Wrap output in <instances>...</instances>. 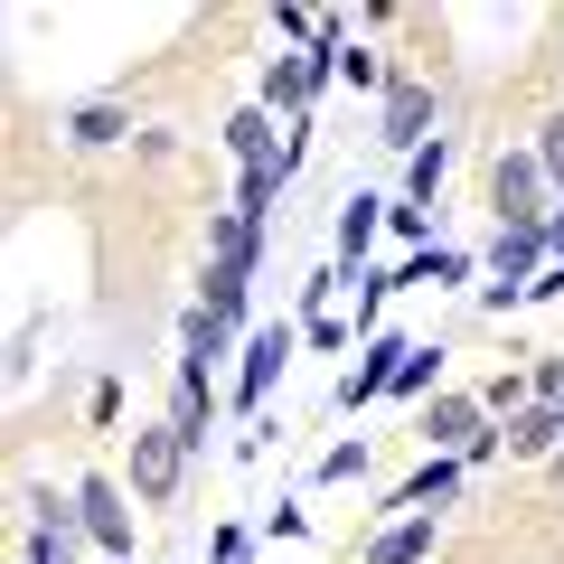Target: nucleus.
<instances>
[{"instance_id":"nucleus-11","label":"nucleus","mask_w":564,"mask_h":564,"mask_svg":"<svg viewBox=\"0 0 564 564\" xmlns=\"http://www.w3.org/2000/svg\"><path fill=\"white\" fill-rule=\"evenodd\" d=\"M433 545H443L433 518H386V527L358 536V564H433Z\"/></svg>"},{"instance_id":"nucleus-1","label":"nucleus","mask_w":564,"mask_h":564,"mask_svg":"<svg viewBox=\"0 0 564 564\" xmlns=\"http://www.w3.org/2000/svg\"><path fill=\"white\" fill-rule=\"evenodd\" d=\"M414 443H423V452H452V462H470V470H480V462H499V452H508V433H499V414H489L480 395L443 386V395H433V404L414 414Z\"/></svg>"},{"instance_id":"nucleus-15","label":"nucleus","mask_w":564,"mask_h":564,"mask_svg":"<svg viewBox=\"0 0 564 564\" xmlns=\"http://www.w3.org/2000/svg\"><path fill=\"white\" fill-rule=\"evenodd\" d=\"M226 151H236V170L282 161V122L263 113V104H236V113H226Z\"/></svg>"},{"instance_id":"nucleus-26","label":"nucleus","mask_w":564,"mask_h":564,"mask_svg":"<svg viewBox=\"0 0 564 564\" xmlns=\"http://www.w3.org/2000/svg\"><path fill=\"white\" fill-rule=\"evenodd\" d=\"M207 564H254V527L217 518V527H207Z\"/></svg>"},{"instance_id":"nucleus-8","label":"nucleus","mask_w":564,"mask_h":564,"mask_svg":"<svg viewBox=\"0 0 564 564\" xmlns=\"http://www.w3.org/2000/svg\"><path fill=\"white\" fill-rule=\"evenodd\" d=\"M245 339H254V329L217 321L207 302H188V311H180V367H207V377H217L226 358H245Z\"/></svg>"},{"instance_id":"nucleus-34","label":"nucleus","mask_w":564,"mask_h":564,"mask_svg":"<svg viewBox=\"0 0 564 564\" xmlns=\"http://www.w3.org/2000/svg\"><path fill=\"white\" fill-rule=\"evenodd\" d=\"M555 76H564V57H555Z\"/></svg>"},{"instance_id":"nucleus-28","label":"nucleus","mask_w":564,"mask_h":564,"mask_svg":"<svg viewBox=\"0 0 564 564\" xmlns=\"http://www.w3.org/2000/svg\"><path fill=\"white\" fill-rule=\"evenodd\" d=\"M302 348H329V358H339V348H358V329H348V311H329V321H302Z\"/></svg>"},{"instance_id":"nucleus-14","label":"nucleus","mask_w":564,"mask_h":564,"mask_svg":"<svg viewBox=\"0 0 564 564\" xmlns=\"http://www.w3.org/2000/svg\"><path fill=\"white\" fill-rule=\"evenodd\" d=\"M499 433H508V462H555L564 452V404H527V414H508Z\"/></svg>"},{"instance_id":"nucleus-4","label":"nucleus","mask_w":564,"mask_h":564,"mask_svg":"<svg viewBox=\"0 0 564 564\" xmlns=\"http://www.w3.org/2000/svg\"><path fill=\"white\" fill-rule=\"evenodd\" d=\"M404 358H414V339H404V329H377V339H358V358L339 367L329 404H339V414H367V404H386V395H395V377H404Z\"/></svg>"},{"instance_id":"nucleus-9","label":"nucleus","mask_w":564,"mask_h":564,"mask_svg":"<svg viewBox=\"0 0 564 564\" xmlns=\"http://www.w3.org/2000/svg\"><path fill=\"white\" fill-rule=\"evenodd\" d=\"M170 433H180L188 452H207V433H217V377H207V367H180V377H170Z\"/></svg>"},{"instance_id":"nucleus-23","label":"nucleus","mask_w":564,"mask_h":564,"mask_svg":"<svg viewBox=\"0 0 564 564\" xmlns=\"http://www.w3.org/2000/svg\"><path fill=\"white\" fill-rule=\"evenodd\" d=\"M386 236H395L404 254H423V245H443V236H433V207H414V198H395V207H386Z\"/></svg>"},{"instance_id":"nucleus-20","label":"nucleus","mask_w":564,"mask_h":564,"mask_svg":"<svg viewBox=\"0 0 564 564\" xmlns=\"http://www.w3.org/2000/svg\"><path fill=\"white\" fill-rule=\"evenodd\" d=\"M367 470H377V452H367V433H339V443L321 452V470H311V480H321V489H348V480H367Z\"/></svg>"},{"instance_id":"nucleus-5","label":"nucleus","mask_w":564,"mask_h":564,"mask_svg":"<svg viewBox=\"0 0 564 564\" xmlns=\"http://www.w3.org/2000/svg\"><path fill=\"white\" fill-rule=\"evenodd\" d=\"M188 462H198V452H188L170 423H141V433H132V470H122V489H132L141 508H170V499H180V480H188Z\"/></svg>"},{"instance_id":"nucleus-18","label":"nucleus","mask_w":564,"mask_h":564,"mask_svg":"<svg viewBox=\"0 0 564 564\" xmlns=\"http://www.w3.org/2000/svg\"><path fill=\"white\" fill-rule=\"evenodd\" d=\"M433 395H443V348L414 339V358H404V377H395V395H386V404H414V414H423Z\"/></svg>"},{"instance_id":"nucleus-30","label":"nucleus","mask_w":564,"mask_h":564,"mask_svg":"<svg viewBox=\"0 0 564 564\" xmlns=\"http://www.w3.org/2000/svg\"><path fill=\"white\" fill-rule=\"evenodd\" d=\"M263 536H273V545H292V536H311V508H292V499H273V508H263Z\"/></svg>"},{"instance_id":"nucleus-31","label":"nucleus","mask_w":564,"mask_h":564,"mask_svg":"<svg viewBox=\"0 0 564 564\" xmlns=\"http://www.w3.org/2000/svg\"><path fill=\"white\" fill-rule=\"evenodd\" d=\"M302 161H311V113H302V122H282V170L302 180Z\"/></svg>"},{"instance_id":"nucleus-6","label":"nucleus","mask_w":564,"mask_h":564,"mask_svg":"<svg viewBox=\"0 0 564 564\" xmlns=\"http://www.w3.org/2000/svg\"><path fill=\"white\" fill-rule=\"evenodd\" d=\"M489 217L499 226H545L555 217V188H545L536 151H499V161H489Z\"/></svg>"},{"instance_id":"nucleus-10","label":"nucleus","mask_w":564,"mask_h":564,"mask_svg":"<svg viewBox=\"0 0 564 564\" xmlns=\"http://www.w3.org/2000/svg\"><path fill=\"white\" fill-rule=\"evenodd\" d=\"M462 480H470V462H452V452H423V470H414V480H404L386 508H395V518H433V508L462 499Z\"/></svg>"},{"instance_id":"nucleus-32","label":"nucleus","mask_w":564,"mask_h":564,"mask_svg":"<svg viewBox=\"0 0 564 564\" xmlns=\"http://www.w3.org/2000/svg\"><path fill=\"white\" fill-rule=\"evenodd\" d=\"M273 433H282L273 414H263V423H245V433H236V462H263V452H273Z\"/></svg>"},{"instance_id":"nucleus-13","label":"nucleus","mask_w":564,"mask_h":564,"mask_svg":"<svg viewBox=\"0 0 564 564\" xmlns=\"http://www.w3.org/2000/svg\"><path fill=\"white\" fill-rule=\"evenodd\" d=\"M470 273H480V254H470V245H423V254L395 263L404 292H452V282H470Z\"/></svg>"},{"instance_id":"nucleus-2","label":"nucleus","mask_w":564,"mask_h":564,"mask_svg":"<svg viewBox=\"0 0 564 564\" xmlns=\"http://www.w3.org/2000/svg\"><path fill=\"white\" fill-rule=\"evenodd\" d=\"M292 358H302V321H254V339H245V358H236V414L245 423L273 414V386H282Z\"/></svg>"},{"instance_id":"nucleus-22","label":"nucleus","mask_w":564,"mask_h":564,"mask_svg":"<svg viewBox=\"0 0 564 564\" xmlns=\"http://www.w3.org/2000/svg\"><path fill=\"white\" fill-rule=\"evenodd\" d=\"M443 180H452V141H433V151H414V161H404V198H414V207L443 198Z\"/></svg>"},{"instance_id":"nucleus-19","label":"nucleus","mask_w":564,"mask_h":564,"mask_svg":"<svg viewBox=\"0 0 564 564\" xmlns=\"http://www.w3.org/2000/svg\"><path fill=\"white\" fill-rule=\"evenodd\" d=\"M282 188H292V170H282V161H263V170H236V198H226V207H236V217H273V198H282Z\"/></svg>"},{"instance_id":"nucleus-27","label":"nucleus","mask_w":564,"mask_h":564,"mask_svg":"<svg viewBox=\"0 0 564 564\" xmlns=\"http://www.w3.org/2000/svg\"><path fill=\"white\" fill-rule=\"evenodd\" d=\"M480 404H489V414H499V423H508V414H527V404H536V395H527V367H518V377H508V367H499V377L480 386Z\"/></svg>"},{"instance_id":"nucleus-25","label":"nucleus","mask_w":564,"mask_h":564,"mask_svg":"<svg viewBox=\"0 0 564 564\" xmlns=\"http://www.w3.org/2000/svg\"><path fill=\"white\" fill-rule=\"evenodd\" d=\"M527 151H536L545 188H555V198H564V113H545V122H536V141H527Z\"/></svg>"},{"instance_id":"nucleus-12","label":"nucleus","mask_w":564,"mask_h":564,"mask_svg":"<svg viewBox=\"0 0 564 564\" xmlns=\"http://www.w3.org/2000/svg\"><path fill=\"white\" fill-rule=\"evenodd\" d=\"M386 207H395V198H377V188H348V198H339V263H348V273H367V245L386 236Z\"/></svg>"},{"instance_id":"nucleus-29","label":"nucleus","mask_w":564,"mask_h":564,"mask_svg":"<svg viewBox=\"0 0 564 564\" xmlns=\"http://www.w3.org/2000/svg\"><path fill=\"white\" fill-rule=\"evenodd\" d=\"M85 423H95V433H113V423H122V377H95V395H85Z\"/></svg>"},{"instance_id":"nucleus-33","label":"nucleus","mask_w":564,"mask_h":564,"mask_svg":"<svg viewBox=\"0 0 564 564\" xmlns=\"http://www.w3.org/2000/svg\"><path fill=\"white\" fill-rule=\"evenodd\" d=\"M545 254L564 263V198H555V217H545Z\"/></svg>"},{"instance_id":"nucleus-16","label":"nucleus","mask_w":564,"mask_h":564,"mask_svg":"<svg viewBox=\"0 0 564 564\" xmlns=\"http://www.w3.org/2000/svg\"><path fill=\"white\" fill-rule=\"evenodd\" d=\"M57 132L76 141V151H104V141H141V122L122 113V104H66V113H57Z\"/></svg>"},{"instance_id":"nucleus-7","label":"nucleus","mask_w":564,"mask_h":564,"mask_svg":"<svg viewBox=\"0 0 564 564\" xmlns=\"http://www.w3.org/2000/svg\"><path fill=\"white\" fill-rule=\"evenodd\" d=\"M76 508H85L95 555H104V564H132V536H141V527H132V489H122L113 470H85V480H76Z\"/></svg>"},{"instance_id":"nucleus-3","label":"nucleus","mask_w":564,"mask_h":564,"mask_svg":"<svg viewBox=\"0 0 564 564\" xmlns=\"http://www.w3.org/2000/svg\"><path fill=\"white\" fill-rule=\"evenodd\" d=\"M377 141L395 151V161H414V151H433V76L423 66H395L386 76V95H377Z\"/></svg>"},{"instance_id":"nucleus-24","label":"nucleus","mask_w":564,"mask_h":564,"mask_svg":"<svg viewBox=\"0 0 564 564\" xmlns=\"http://www.w3.org/2000/svg\"><path fill=\"white\" fill-rule=\"evenodd\" d=\"M386 76H395V66H386V57H377L367 39L348 47V57H339V85H348V95H386Z\"/></svg>"},{"instance_id":"nucleus-21","label":"nucleus","mask_w":564,"mask_h":564,"mask_svg":"<svg viewBox=\"0 0 564 564\" xmlns=\"http://www.w3.org/2000/svg\"><path fill=\"white\" fill-rule=\"evenodd\" d=\"M207 254L254 263V254H263V226H254V217H236V207H217V217H207Z\"/></svg>"},{"instance_id":"nucleus-17","label":"nucleus","mask_w":564,"mask_h":564,"mask_svg":"<svg viewBox=\"0 0 564 564\" xmlns=\"http://www.w3.org/2000/svg\"><path fill=\"white\" fill-rule=\"evenodd\" d=\"M395 292H404V282H395V263H386V273L367 263V273L348 282V329H358V339H377V311L395 302Z\"/></svg>"}]
</instances>
